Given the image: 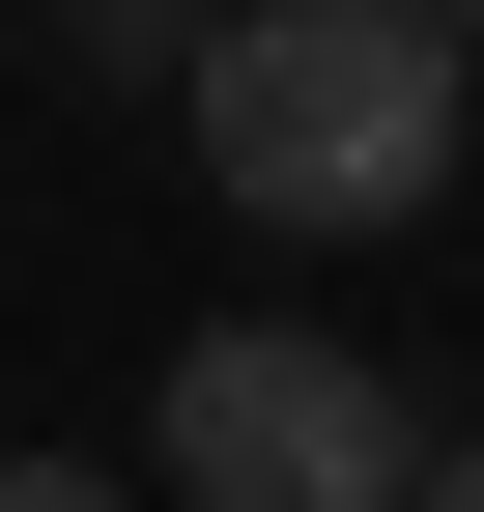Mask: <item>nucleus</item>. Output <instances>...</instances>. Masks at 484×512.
I'll return each instance as SVG.
<instances>
[{
	"label": "nucleus",
	"instance_id": "nucleus-1",
	"mask_svg": "<svg viewBox=\"0 0 484 512\" xmlns=\"http://www.w3.org/2000/svg\"><path fill=\"white\" fill-rule=\"evenodd\" d=\"M200 171L257 228H428V171H456V29L428 0H228L200 29Z\"/></svg>",
	"mask_w": 484,
	"mask_h": 512
},
{
	"label": "nucleus",
	"instance_id": "nucleus-2",
	"mask_svg": "<svg viewBox=\"0 0 484 512\" xmlns=\"http://www.w3.org/2000/svg\"><path fill=\"white\" fill-rule=\"evenodd\" d=\"M143 484H200V512H428V427H399V370L314 342V313H200L171 399H143Z\"/></svg>",
	"mask_w": 484,
	"mask_h": 512
},
{
	"label": "nucleus",
	"instance_id": "nucleus-3",
	"mask_svg": "<svg viewBox=\"0 0 484 512\" xmlns=\"http://www.w3.org/2000/svg\"><path fill=\"white\" fill-rule=\"evenodd\" d=\"M29 29L86 57V86H200V29H228V0H29Z\"/></svg>",
	"mask_w": 484,
	"mask_h": 512
},
{
	"label": "nucleus",
	"instance_id": "nucleus-4",
	"mask_svg": "<svg viewBox=\"0 0 484 512\" xmlns=\"http://www.w3.org/2000/svg\"><path fill=\"white\" fill-rule=\"evenodd\" d=\"M0 512H143V484H86V456H0Z\"/></svg>",
	"mask_w": 484,
	"mask_h": 512
},
{
	"label": "nucleus",
	"instance_id": "nucleus-5",
	"mask_svg": "<svg viewBox=\"0 0 484 512\" xmlns=\"http://www.w3.org/2000/svg\"><path fill=\"white\" fill-rule=\"evenodd\" d=\"M428 512H484V427H456V456H428Z\"/></svg>",
	"mask_w": 484,
	"mask_h": 512
},
{
	"label": "nucleus",
	"instance_id": "nucleus-6",
	"mask_svg": "<svg viewBox=\"0 0 484 512\" xmlns=\"http://www.w3.org/2000/svg\"><path fill=\"white\" fill-rule=\"evenodd\" d=\"M428 29H456V57H484V0H428Z\"/></svg>",
	"mask_w": 484,
	"mask_h": 512
}]
</instances>
